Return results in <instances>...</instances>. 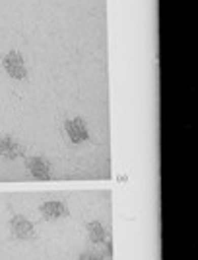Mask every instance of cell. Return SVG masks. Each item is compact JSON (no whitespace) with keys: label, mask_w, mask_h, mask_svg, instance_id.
<instances>
[{"label":"cell","mask_w":198,"mask_h":260,"mask_svg":"<svg viewBox=\"0 0 198 260\" xmlns=\"http://www.w3.org/2000/svg\"><path fill=\"white\" fill-rule=\"evenodd\" d=\"M4 70L14 80H23V78L27 76V68L23 64L22 54L16 53V51H12V53H8L4 56Z\"/></svg>","instance_id":"1"},{"label":"cell","mask_w":198,"mask_h":260,"mask_svg":"<svg viewBox=\"0 0 198 260\" xmlns=\"http://www.w3.org/2000/svg\"><path fill=\"white\" fill-rule=\"evenodd\" d=\"M10 229H12V235L16 239H31L35 235V229H33L31 221H27L22 216L12 217Z\"/></svg>","instance_id":"2"},{"label":"cell","mask_w":198,"mask_h":260,"mask_svg":"<svg viewBox=\"0 0 198 260\" xmlns=\"http://www.w3.org/2000/svg\"><path fill=\"white\" fill-rule=\"evenodd\" d=\"M66 132L70 136V140L74 144H82V142L88 140V128L84 124L82 119H70L66 122Z\"/></svg>","instance_id":"3"},{"label":"cell","mask_w":198,"mask_h":260,"mask_svg":"<svg viewBox=\"0 0 198 260\" xmlns=\"http://www.w3.org/2000/svg\"><path fill=\"white\" fill-rule=\"evenodd\" d=\"M27 169H29V173L35 179H41V181L51 179L49 177L51 175V167H49V163L45 161L43 157H31V159H27Z\"/></svg>","instance_id":"4"},{"label":"cell","mask_w":198,"mask_h":260,"mask_svg":"<svg viewBox=\"0 0 198 260\" xmlns=\"http://www.w3.org/2000/svg\"><path fill=\"white\" fill-rule=\"evenodd\" d=\"M0 155L6 157V159H16V157L22 155V148L18 146L16 140L4 136V138H0Z\"/></svg>","instance_id":"5"},{"label":"cell","mask_w":198,"mask_h":260,"mask_svg":"<svg viewBox=\"0 0 198 260\" xmlns=\"http://www.w3.org/2000/svg\"><path fill=\"white\" fill-rule=\"evenodd\" d=\"M41 214L45 219H56V217L66 216V208L60 202H47L41 206Z\"/></svg>","instance_id":"6"},{"label":"cell","mask_w":198,"mask_h":260,"mask_svg":"<svg viewBox=\"0 0 198 260\" xmlns=\"http://www.w3.org/2000/svg\"><path fill=\"white\" fill-rule=\"evenodd\" d=\"M88 231H89V239H91L93 243H101V241H107L105 229H103V225H101V223H97V221L89 223V225H88Z\"/></svg>","instance_id":"7"},{"label":"cell","mask_w":198,"mask_h":260,"mask_svg":"<svg viewBox=\"0 0 198 260\" xmlns=\"http://www.w3.org/2000/svg\"><path fill=\"white\" fill-rule=\"evenodd\" d=\"M80 260H101V256H97L95 252H88V254H82Z\"/></svg>","instance_id":"8"}]
</instances>
